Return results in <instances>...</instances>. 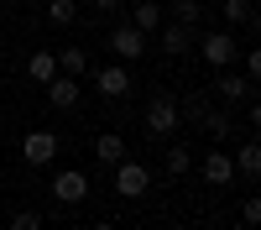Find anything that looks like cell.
<instances>
[{
    "mask_svg": "<svg viewBox=\"0 0 261 230\" xmlns=\"http://www.w3.org/2000/svg\"><path fill=\"white\" fill-rule=\"evenodd\" d=\"M89 73H94V89H99L105 99H125V94H130L125 63H99V68H89Z\"/></svg>",
    "mask_w": 261,
    "mask_h": 230,
    "instance_id": "7",
    "label": "cell"
},
{
    "mask_svg": "<svg viewBox=\"0 0 261 230\" xmlns=\"http://www.w3.org/2000/svg\"><path fill=\"white\" fill-rule=\"evenodd\" d=\"M94 157H99L105 167H115V162L125 157V136H120V131H99V136H94Z\"/></svg>",
    "mask_w": 261,
    "mask_h": 230,
    "instance_id": "14",
    "label": "cell"
},
{
    "mask_svg": "<svg viewBox=\"0 0 261 230\" xmlns=\"http://www.w3.org/2000/svg\"><path fill=\"white\" fill-rule=\"evenodd\" d=\"M199 173H204L209 188H230V183H241V178H235V157L225 152V146H214V152L199 162Z\"/></svg>",
    "mask_w": 261,
    "mask_h": 230,
    "instance_id": "8",
    "label": "cell"
},
{
    "mask_svg": "<svg viewBox=\"0 0 261 230\" xmlns=\"http://www.w3.org/2000/svg\"><path fill=\"white\" fill-rule=\"evenodd\" d=\"M256 173H261V146L256 141H241V152H235V178L256 183Z\"/></svg>",
    "mask_w": 261,
    "mask_h": 230,
    "instance_id": "13",
    "label": "cell"
},
{
    "mask_svg": "<svg viewBox=\"0 0 261 230\" xmlns=\"http://www.w3.org/2000/svg\"><path fill=\"white\" fill-rule=\"evenodd\" d=\"M53 157H58V136H53V131H27V136H21V162L47 167Z\"/></svg>",
    "mask_w": 261,
    "mask_h": 230,
    "instance_id": "9",
    "label": "cell"
},
{
    "mask_svg": "<svg viewBox=\"0 0 261 230\" xmlns=\"http://www.w3.org/2000/svg\"><path fill=\"white\" fill-rule=\"evenodd\" d=\"M241 220H246V225H261V204H256V199L241 204Z\"/></svg>",
    "mask_w": 261,
    "mask_h": 230,
    "instance_id": "25",
    "label": "cell"
},
{
    "mask_svg": "<svg viewBox=\"0 0 261 230\" xmlns=\"http://www.w3.org/2000/svg\"><path fill=\"white\" fill-rule=\"evenodd\" d=\"M58 73L84 79V73H89V53H84V47H63V53H58Z\"/></svg>",
    "mask_w": 261,
    "mask_h": 230,
    "instance_id": "19",
    "label": "cell"
},
{
    "mask_svg": "<svg viewBox=\"0 0 261 230\" xmlns=\"http://www.w3.org/2000/svg\"><path fill=\"white\" fill-rule=\"evenodd\" d=\"M79 0H47V21H53V27H73V21H79Z\"/></svg>",
    "mask_w": 261,
    "mask_h": 230,
    "instance_id": "22",
    "label": "cell"
},
{
    "mask_svg": "<svg viewBox=\"0 0 261 230\" xmlns=\"http://www.w3.org/2000/svg\"><path fill=\"white\" fill-rule=\"evenodd\" d=\"M130 27L151 37V32L162 27V6H157V0H136V6H130Z\"/></svg>",
    "mask_w": 261,
    "mask_h": 230,
    "instance_id": "15",
    "label": "cell"
},
{
    "mask_svg": "<svg viewBox=\"0 0 261 230\" xmlns=\"http://www.w3.org/2000/svg\"><path fill=\"white\" fill-rule=\"evenodd\" d=\"M141 125H146V136H178V131H183L178 94H151V99H146V115H141Z\"/></svg>",
    "mask_w": 261,
    "mask_h": 230,
    "instance_id": "1",
    "label": "cell"
},
{
    "mask_svg": "<svg viewBox=\"0 0 261 230\" xmlns=\"http://www.w3.org/2000/svg\"><path fill=\"white\" fill-rule=\"evenodd\" d=\"M42 89H47V105H53V110H73L79 94H84V89H79V79H68V73H53Z\"/></svg>",
    "mask_w": 261,
    "mask_h": 230,
    "instance_id": "11",
    "label": "cell"
},
{
    "mask_svg": "<svg viewBox=\"0 0 261 230\" xmlns=\"http://www.w3.org/2000/svg\"><path fill=\"white\" fill-rule=\"evenodd\" d=\"M146 188H151L146 162H136V157H120V162H115V194H120V199H141Z\"/></svg>",
    "mask_w": 261,
    "mask_h": 230,
    "instance_id": "4",
    "label": "cell"
},
{
    "mask_svg": "<svg viewBox=\"0 0 261 230\" xmlns=\"http://www.w3.org/2000/svg\"><path fill=\"white\" fill-rule=\"evenodd\" d=\"M53 73H58V53L42 47V53H32V58H27V79H32V84H47Z\"/></svg>",
    "mask_w": 261,
    "mask_h": 230,
    "instance_id": "17",
    "label": "cell"
},
{
    "mask_svg": "<svg viewBox=\"0 0 261 230\" xmlns=\"http://www.w3.org/2000/svg\"><path fill=\"white\" fill-rule=\"evenodd\" d=\"M199 58L209 63V68H235V58H241V47H235V32H204L199 37Z\"/></svg>",
    "mask_w": 261,
    "mask_h": 230,
    "instance_id": "2",
    "label": "cell"
},
{
    "mask_svg": "<svg viewBox=\"0 0 261 230\" xmlns=\"http://www.w3.org/2000/svg\"><path fill=\"white\" fill-rule=\"evenodd\" d=\"M199 125L209 131V141H214V146H225V141L235 136V131H230V110H209V115H204Z\"/></svg>",
    "mask_w": 261,
    "mask_h": 230,
    "instance_id": "20",
    "label": "cell"
},
{
    "mask_svg": "<svg viewBox=\"0 0 261 230\" xmlns=\"http://www.w3.org/2000/svg\"><path fill=\"white\" fill-rule=\"evenodd\" d=\"M63 230H68V225H63Z\"/></svg>",
    "mask_w": 261,
    "mask_h": 230,
    "instance_id": "28",
    "label": "cell"
},
{
    "mask_svg": "<svg viewBox=\"0 0 261 230\" xmlns=\"http://www.w3.org/2000/svg\"><path fill=\"white\" fill-rule=\"evenodd\" d=\"M6 230H42V215H37V209H16Z\"/></svg>",
    "mask_w": 261,
    "mask_h": 230,
    "instance_id": "23",
    "label": "cell"
},
{
    "mask_svg": "<svg viewBox=\"0 0 261 230\" xmlns=\"http://www.w3.org/2000/svg\"><path fill=\"white\" fill-rule=\"evenodd\" d=\"M225 21H230V27H256V6H251V0H225Z\"/></svg>",
    "mask_w": 261,
    "mask_h": 230,
    "instance_id": "21",
    "label": "cell"
},
{
    "mask_svg": "<svg viewBox=\"0 0 261 230\" xmlns=\"http://www.w3.org/2000/svg\"><path fill=\"white\" fill-rule=\"evenodd\" d=\"M209 94L225 99V105H246V99H256V84L246 73H235V68H214V89Z\"/></svg>",
    "mask_w": 261,
    "mask_h": 230,
    "instance_id": "3",
    "label": "cell"
},
{
    "mask_svg": "<svg viewBox=\"0 0 261 230\" xmlns=\"http://www.w3.org/2000/svg\"><path fill=\"white\" fill-rule=\"evenodd\" d=\"M89 230H115V220H94V225H89Z\"/></svg>",
    "mask_w": 261,
    "mask_h": 230,
    "instance_id": "27",
    "label": "cell"
},
{
    "mask_svg": "<svg viewBox=\"0 0 261 230\" xmlns=\"http://www.w3.org/2000/svg\"><path fill=\"white\" fill-rule=\"evenodd\" d=\"M209 110H214V94H209V89H188V99H178V115H183V125H199Z\"/></svg>",
    "mask_w": 261,
    "mask_h": 230,
    "instance_id": "12",
    "label": "cell"
},
{
    "mask_svg": "<svg viewBox=\"0 0 261 230\" xmlns=\"http://www.w3.org/2000/svg\"><path fill=\"white\" fill-rule=\"evenodd\" d=\"M47 188H53L58 204H84V199H89V178H84L79 167H63V173H53Z\"/></svg>",
    "mask_w": 261,
    "mask_h": 230,
    "instance_id": "6",
    "label": "cell"
},
{
    "mask_svg": "<svg viewBox=\"0 0 261 230\" xmlns=\"http://www.w3.org/2000/svg\"><path fill=\"white\" fill-rule=\"evenodd\" d=\"M241 73H246L251 84L261 79V53H256V47H251V53H241Z\"/></svg>",
    "mask_w": 261,
    "mask_h": 230,
    "instance_id": "24",
    "label": "cell"
},
{
    "mask_svg": "<svg viewBox=\"0 0 261 230\" xmlns=\"http://www.w3.org/2000/svg\"><path fill=\"white\" fill-rule=\"evenodd\" d=\"M167 21H183V27L199 32V21H204V0H172V11H162Z\"/></svg>",
    "mask_w": 261,
    "mask_h": 230,
    "instance_id": "18",
    "label": "cell"
},
{
    "mask_svg": "<svg viewBox=\"0 0 261 230\" xmlns=\"http://www.w3.org/2000/svg\"><path fill=\"white\" fill-rule=\"evenodd\" d=\"M79 6H89V11H115L120 0H79Z\"/></svg>",
    "mask_w": 261,
    "mask_h": 230,
    "instance_id": "26",
    "label": "cell"
},
{
    "mask_svg": "<svg viewBox=\"0 0 261 230\" xmlns=\"http://www.w3.org/2000/svg\"><path fill=\"white\" fill-rule=\"evenodd\" d=\"M151 37L162 42V53H172V58H183V53L193 47V37H199V32H193V27H183V21H167V16H162V27L151 32Z\"/></svg>",
    "mask_w": 261,
    "mask_h": 230,
    "instance_id": "10",
    "label": "cell"
},
{
    "mask_svg": "<svg viewBox=\"0 0 261 230\" xmlns=\"http://www.w3.org/2000/svg\"><path fill=\"white\" fill-rule=\"evenodd\" d=\"M105 42H110V53H115L120 63H136V58H146V42H151V37H146V32H136V27L125 21V27H115Z\"/></svg>",
    "mask_w": 261,
    "mask_h": 230,
    "instance_id": "5",
    "label": "cell"
},
{
    "mask_svg": "<svg viewBox=\"0 0 261 230\" xmlns=\"http://www.w3.org/2000/svg\"><path fill=\"white\" fill-rule=\"evenodd\" d=\"M162 167H167V178H188V173H193V152H188V141H172L167 157H162Z\"/></svg>",
    "mask_w": 261,
    "mask_h": 230,
    "instance_id": "16",
    "label": "cell"
}]
</instances>
